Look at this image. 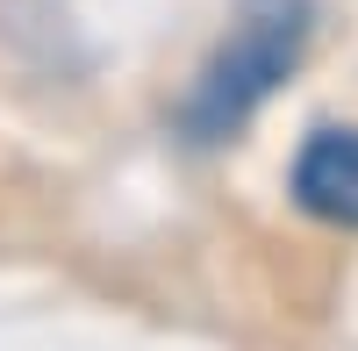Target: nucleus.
Wrapping results in <instances>:
<instances>
[{
    "instance_id": "nucleus-1",
    "label": "nucleus",
    "mask_w": 358,
    "mask_h": 351,
    "mask_svg": "<svg viewBox=\"0 0 358 351\" xmlns=\"http://www.w3.org/2000/svg\"><path fill=\"white\" fill-rule=\"evenodd\" d=\"M308 36H315V0H236L229 36L201 65L194 94L179 101V136L187 143H229L294 79Z\"/></svg>"
},
{
    "instance_id": "nucleus-2",
    "label": "nucleus",
    "mask_w": 358,
    "mask_h": 351,
    "mask_svg": "<svg viewBox=\"0 0 358 351\" xmlns=\"http://www.w3.org/2000/svg\"><path fill=\"white\" fill-rule=\"evenodd\" d=\"M287 194L301 201L315 222L358 229V122H330V129H315L301 151H294Z\"/></svg>"
}]
</instances>
